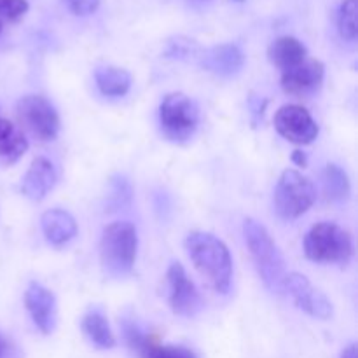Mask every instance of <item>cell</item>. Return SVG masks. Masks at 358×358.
<instances>
[{"label": "cell", "mask_w": 358, "mask_h": 358, "mask_svg": "<svg viewBox=\"0 0 358 358\" xmlns=\"http://www.w3.org/2000/svg\"><path fill=\"white\" fill-rule=\"evenodd\" d=\"M0 34H2V23H0Z\"/></svg>", "instance_id": "31"}, {"label": "cell", "mask_w": 358, "mask_h": 358, "mask_svg": "<svg viewBox=\"0 0 358 358\" xmlns=\"http://www.w3.org/2000/svg\"><path fill=\"white\" fill-rule=\"evenodd\" d=\"M28 13L27 0H0V17L16 21Z\"/></svg>", "instance_id": "25"}, {"label": "cell", "mask_w": 358, "mask_h": 358, "mask_svg": "<svg viewBox=\"0 0 358 358\" xmlns=\"http://www.w3.org/2000/svg\"><path fill=\"white\" fill-rule=\"evenodd\" d=\"M24 306L30 313L35 327L44 336L51 334L56 329L58 320V306H56L55 294L37 282L28 283L24 290Z\"/></svg>", "instance_id": "11"}, {"label": "cell", "mask_w": 358, "mask_h": 358, "mask_svg": "<svg viewBox=\"0 0 358 358\" xmlns=\"http://www.w3.org/2000/svg\"><path fill=\"white\" fill-rule=\"evenodd\" d=\"M341 358H358V353H357V345H350V346H346V348L343 350Z\"/></svg>", "instance_id": "30"}, {"label": "cell", "mask_w": 358, "mask_h": 358, "mask_svg": "<svg viewBox=\"0 0 358 358\" xmlns=\"http://www.w3.org/2000/svg\"><path fill=\"white\" fill-rule=\"evenodd\" d=\"M143 358H198L191 350L184 348V346H159L154 345L149 352L143 355Z\"/></svg>", "instance_id": "23"}, {"label": "cell", "mask_w": 358, "mask_h": 358, "mask_svg": "<svg viewBox=\"0 0 358 358\" xmlns=\"http://www.w3.org/2000/svg\"><path fill=\"white\" fill-rule=\"evenodd\" d=\"M56 184V170L45 157H35L21 180V192L31 201H42Z\"/></svg>", "instance_id": "14"}, {"label": "cell", "mask_w": 358, "mask_h": 358, "mask_svg": "<svg viewBox=\"0 0 358 358\" xmlns=\"http://www.w3.org/2000/svg\"><path fill=\"white\" fill-rule=\"evenodd\" d=\"M159 124L164 136L173 142H185L199 126V107L184 93H170L159 107Z\"/></svg>", "instance_id": "6"}, {"label": "cell", "mask_w": 358, "mask_h": 358, "mask_svg": "<svg viewBox=\"0 0 358 358\" xmlns=\"http://www.w3.org/2000/svg\"><path fill=\"white\" fill-rule=\"evenodd\" d=\"M304 254L313 262L346 266L353 257V240L338 224L320 222L308 231Z\"/></svg>", "instance_id": "4"}, {"label": "cell", "mask_w": 358, "mask_h": 358, "mask_svg": "<svg viewBox=\"0 0 358 358\" xmlns=\"http://www.w3.org/2000/svg\"><path fill=\"white\" fill-rule=\"evenodd\" d=\"M292 161L297 164V166H303V168L308 164V157H306V154L303 152V150H294Z\"/></svg>", "instance_id": "28"}, {"label": "cell", "mask_w": 358, "mask_h": 358, "mask_svg": "<svg viewBox=\"0 0 358 358\" xmlns=\"http://www.w3.org/2000/svg\"><path fill=\"white\" fill-rule=\"evenodd\" d=\"M283 292H289L294 304L310 317L318 318V320H329L334 315V308L327 296L315 289L310 280L301 273H289L285 276Z\"/></svg>", "instance_id": "8"}, {"label": "cell", "mask_w": 358, "mask_h": 358, "mask_svg": "<svg viewBox=\"0 0 358 358\" xmlns=\"http://www.w3.org/2000/svg\"><path fill=\"white\" fill-rule=\"evenodd\" d=\"M192 48H196V45L192 44V42H189V41L171 42V45L168 48L166 55L171 56V58H178V59L189 58V56L194 55V49H192Z\"/></svg>", "instance_id": "27"}, {"label": "cell", "mask_w": 358, "mask_h": 358, "mask_svg": "<svg viewBox=\"0 0 358 358\" xmlns=\"http://www.w3.org/2000/svg\"><path fill=\"white\" fill-rule=\"evenodd\" d=\"M317 199L313 182L297 170H285L275 189V208L282 219L294 220L308 212Z\"/></svg>", "instance_id": "5"}, {"label": "cell", "mask_w": 358, "mask_h": 358, "mask_svg": "<svg viewBox=\"0 0 358 358\" xmlns=\"http://www.w3.org/2000/svg\"><path fill=\"white\" fill-rule=\"evenodd\" d=\"M94 83L101 94L110 98L124 96L131 90V73L119 66H100L94 70Z\"/></svg>", "instance_id": "18"}, {"label": "cell", "mask_w": 358, "mask_h": 358, "mask_svg": "<svg viewBox=\"0 0 358 358\" xmlns=\"http://www.w3.org/2000/svg\"><path fill=\"white\" fill-rule=\"evenodd\" d=\"M80 329L91 345L100 350H112L115 346L114 332L101 310H90L80 320Z\"/></svg>", "instance_id": "17"}, {"label": "cell", "mask_w": 358, "mask_h": 358, "mask_svg": "<svg viewBox=\"0 0 358 358\" xmlns=\"http://www.w3.org/2000/svg\"><path fill=\"white\" fill-rule=\"evenodd\" d=\"M28 150V140L10 121L0 117V157L16 163Z\"/></svg>", "instance_id": "19"}, {"label": "cell", "mask_w": 358, "mask_h": 358, "mask_svg": "<svg viewBox=\"0 0 358 358\" xmlns=\"http://www.w3.org/2000/svg\"><path fill=\"white\" fill-rule=\"evenodd\" d=\"M357 13H358V0H345L339 7L338 13V30L345 41L353 42L357 38Z\"/></svg>", "instance_id": "22"}, {"label": "cell", "mask_w": 358, "mask_h": 358, "mask_svg": "<svg viewBox=\"0 0 358 358\" xmlns=\"http://www.w3.org/2000/svg\"><path fill=\"white\" fill-rule=\"evenodd\" d=\"M168 301H170L171 311L178 317L192 318L201 311V297H199L198 289L191 278L185 273L184 266L180 262H173L168 268Z\"/></svg>", "instance_id": "9"}, {"label": "cell", "mask_w": 358, "mask_h": 358, "mask_svg": "<svg viewBox=\"0 0 358 358\" xmlns=\"http://www.w3.org/2000/svg\"><path fill=\"white\" fill-rule=\"evenodd\" d=\"M9 355H10L9 341L0 334V358H9Z\"/></svg>", "instance_id": "29"}, {"label": "cell", "mask_w": 358, "mask_h": 358, "mask_svg": "<svg viewBox=\"0 0 358 358\" xmlns=\"http://www.w3.org/2000/svg\"><path fill=\"white\" fill-rule=\"evenodd\" d=\"M41 227L45 240L55 247H62L77 236L76 219L72 213L62 208H51L42 213Z\"/></svg>", "instance_id": "15"}, {"label": "cell", "mask_w": 358, "mask_h": 358, "mask_svg": "<svg viewBox=\"0 0 358 358\" xmlns=\"http://www.w3.org/2000/svg\"><path fill=\"white\" fill-rule=\"evenodd\" d=\"M269 101L266 100L264 96H259V94L250 93L248 94V101H247V107H248V114H250V121L254 128H259L262 126L264 122V114H266V108H268Z\"/></svg>", "instance_id": "24"}, {"label": "cell", "mask_w": 358, "mask_h": 358, "mask_svg": "<svg viewBox=\"0 0 358 358\" xmlns=\"http://www.w3.org/2000/svg\"><path fill=\"white\" fill-rule=\"evenodd\" d=\"M243 236L266 289L273 294H282L287 276L285 259L269 231L261 222L248 217L243 222Z\"/></svg>", "instance_id": "2"}, {"label": "cell", "mask_w": 358, "mask_h": 358, "mask_svg": "<svg viewBox=\"0 0 358 358\" xmlns=\"http://www.w3.org/2000/svg\"><path fill=\"white\" fill-rule=\"evenodd\" d=\"M322 184H324L325 198L332 203H343L350 198L352 184L350 177L338 164H327L322 173Z\"/></svg>", "instance_id": "20"}, {"label": "cell", "mask_w": 358, "mask_h": 358, "mask_svg": "<svg viewBox=\"0 0 358 358\" xmlns=\"http://www.w3.org/2000/svg\"><path fill=\"white\" fill-rule=\"evenodd\" d=\"M138 252V233L131 222H112L103 229L100 257L103 271L112 278H122L133 271Z\"/></svg>", "instance_id": "3"}, {"label": "cell", "mask_w": 358, "mask_h": 358, "mask_svg": "<svg viewBox=\"0 0 358 358\" xmlns=\"http://www.w3.org/2000/svg\"><path fill=\"white\" fill-rule=\"evenodd\" d=\"M236 2H243V0H236Z\"/></svg>", "instance_id": "32"}, {"label": "cell", "mask_w": 358, "mask_h": 358, "mask_svg": "<svg viewBox=\"0 0 358 358\" xmlns=\"http://www.w3.org/2000/svg\"><path fill=\"white\" fill-rule=\"evenodd\" d=\"M16 114L21 124L42 142L55 140L62 128V121L55 105L48 98L38 94H28L21 98L16 105Z\"/></svg>", "instance_id": "7"}, {"label": "cell", "mask_w": 358, "mask_h": 358, "mask_svg": "<svg viewBox=\"0 0 358 358\" xmlns=\"http://www.w3.org/2000/svg\"><path fill=\"white\" fill-rule=\"evenodd\" d=\"M185 250L196 269L217 292H229L233 283V259L222 240L205 231H192L185 238Z\"/></svg>", "instance_id": "1"}, {"label": "cell", "mask_w": 358, "mask_h": 358, "mask_svg": "<svg viewBox=\"0 0 358 358\" xmlns=\"http://www.w3.org/2000/svg\"><path fill=\"white\" fill-rule=\"evenodd\" d=\"M325 79V65L320 59H304L282 73V87L294 96H311L318 93Z\"/></svg>", "instance_id": "12"}, {"label": "cell", "mask_w": 358, "mask_h": 358, "mask_svg": "<svg viewBox=\"0 0 358 358\" xmlns=\"http://www.w3.org/2000/svg\"><path fill=\"white\" fill-rule=\"evenodd\" d=\"M198 56L203 69L219 77L238 76L245 65L243 51L234 44L213 45Z\"/></svg>", "instance_id": "13"}, {"label": "cell", "mask_w": 358, "mask_h": 358, "mask_svg": "<svg viewBox=\"0 0 358 358\" xmlns=\"http://www.w3.org/2000/svg\"><path fill=\"white\" fill-rule=\"evenodd\" d=\"M133 189L124 175H112L108 182L107 205L110 210H121L131 205Z\"/></svg>", "instance_id": "21"}, {"label": "cell", "mask_w": 358, "mask_h": 358, "mask_svg": "<svg viewBox=\"0 0 358 358\" xmlns=\"http://www.w3.org/2000/svg\"><path fill=\"white\" fill-rule=\"evenodd\" d=\"M63 2L76 16H90L100 6V0H63Z\"/></svg>", "instance_id": "26"}, {"label": "cell", "mask_w": 358, "mask_h": 358, "mask_svg": "<svg viewBox=\"0 0 358 358\" xmlns=\"http://www.w3.org/2000/svg\"><path fill=\"white\" fill-rule=\"evenodd\" d=\"M268 58L273 65L285 72L308 58V49L296 37L287 35V37H278L275 42H271L268 49Z\"/></svg>", "instance_id": "16"}, {"label": "cell", "mask_w": 358, "mask_h": 358, "mask_svg": "<svg viewBox=\"0 0 358 358\" xmlns=\"http://www.w3.org/2000/svg\"><path fill=\"white\" fill-rule=\"evenodd\" d=\"M275 128L283 138L296 145L313 143L318 136V124L301 105H283L275 114Z\"/></svg>", "instance_id": "10"}]
</instances>
